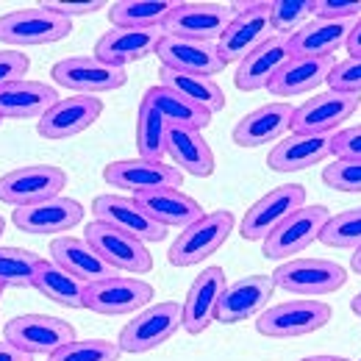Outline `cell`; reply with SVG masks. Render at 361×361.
<instances>
[{"mask_svg":"<svg viewBox=\"0 0 361 361\" xmlns=\"http://www.w3.org/2000/svg\"><path fill=\"white\" fill-rule=\"evenodd\" d=\"M334 156H336V159L361 161V126L342 128V131L334 134Z\"/></svg>","mask_w":361,"mask_h":361,"instance_id":"cell-46","label":"cell"},{"mask_svg":"<svg viewBox=\"0 0 361 361\" xmlns=\"http://www.w3.org/2000/svg\"><path fill=\"white\" fill-rule=\"evenodd\" d=\"M0 361H31L28 353H23L20 348H14L8 339L0 342Z\"/></svg>","mask_w":361,"mask_h":361,"instance_id":"cell-48","label":"cell"},{"mask_svg":"<svg viewBox=\"0 0 361 361\" xmlns=\"http://www.w3.org/2000/svg\"><path fill=\"white\" fill-rule=\"evenodd\" d=\"M3 231H6V223H3V217H0V236H3Z\"/></svg>","mask_w":361,"mask_h":361,"instance_id":"cell-54","label":"cell"},{"mask_svg":"<svg viewBox=\"0 0 361 361\" xmlns=\"http://www.w3.org/2000/svg\"><path fill=\"white\" fill-rule=\"evenodd\" d=\"M226 286L228 281L223 267H206L192 281V286L183 298V328H186V334H203L214 322L217 303H220V295L226 292Z\"/></svg>","mask_w":361,"mask_h":361,"instance_id":"cell-24","label":"cell"},{"mask_svg":"<svg viewBox=\"0 0 361 361\" xmlns=\"http://www.w3.org/2000/svg\"><path fill=\"white\" fill-rule=\"evenodd\" d=\"M84 239L117 272H131V275L139 278L142 272L153 270V256H150L147 245L139 242L131 233L120 231V228H111L94 220V223L84 228Z\"/></svg>","mask_w":361,"mask_h":361,"instance_id":"cell-11","label":"cell"},{"mask_svg":"<svg viewBox=\"0 0 361 361\" xmlns=\"http://www.w3.org/2000/svg\"><path fill=\"white\" fill-rule=\"evenodd\" d=\"M103 114V100L92 94H70L59 100L45 117L37 123V131L45 139H70L84 134Z\"/></svg>","mask_w":361,"mask_h":361,"instance_id":"cell-21","label":"cell"},{"mask_svg":"<svg viewBox=\"0 0 361 361\" xmlns=\"http://www.w3.org/2000/svg\"><path fill=\"white\" fill-rule=\"evenodd\" d=\"M350 270L361 275V247L359 250H353V256H350Z\"/></svg>","mask_w":361,"mask_h":361,"instance_id":"cell-50","label":"cell"},{"mask_svg":"<svg viewBox=\"0 0 361 361\" xmlns=\"http://www.w3.org/2000/svg\"><path fill=\"white\" fill-rule=\"evenodd\" d=\"M50 259L67 270L70 275H75L84 283H97L106 281L111 275H117V270L92 247L87 239H75V236H59L50 242Z\"/></svg>","mask_w":361,"mask_h":361,"instance_id":"cell-27","label":"cell"},{"mask_svg":"<svg viewBox=\"0 0 361 361\" xmlns=\"http://www.w3.org/2000/svg\"><path fill=\"white\" fill-rule=\"evenodd\" d=\"M142 97H147L159 111L161 117L167 120V126H176V128H192V131H203L212 126V114L203 111L200 106L189 103L186 97H180L178 92L167 90L161 84L150 87Z\"/></svg>","mask_w":361,"mask_h":361,"instance_id":"cell-35","label":"cell"},{"mask_svg":"<svg viewBox=\"0 0 361 361\" xmlns=\"http://www.w3.org/2000/svg\"><path fill=\"white\" fill-rule=\"evenodd\" d=\"M312 14H314V0H272L270 3L272 31L281 37H292L295 31H300Z\"/></svg>","mask_w":361,"mask_h":361,"instance_id":"cell-41","label":"cell"},{"mask_svg":"<svg viewBox=\"0 0 361 361\" xmlns=\"http://www.w3.org/2000/svg\"><path fill=\"white\" fill-rule=\"evenodd\" d=\"M6 339L20 348L28 356H39V353H56L59 348H64L67 342L75 339V328L59 317L47 314H23L6 322L3 328Z\"/></svg>","mask_w":361,"mask_h":361,"instance_id":"cell-12","label":"cell"},{"mask_svg":"<svg viewBox=\"0 0 361 361\" xmlns=\"http://www.w3.org/2000/svg\"><path fill=\"white\" fill-rule=\"evenodd\" d=\"M350 309H353V312L361 317V292L356 295V298H353V300H350Z\"/></svg>","mask_w":361,"mask_h":361,"instance_id":"cell-52","label":"cell"},{"mask_svg":"<svg viewBox=\"0 0 361 361\" xmlns=\"http://www.w3.org/2000/svg\"><path fill=\"white\" fill-rule=\"evenodd\" d=\"M328 220H331V212H328L325 206H317L314 203V206L298 209L292 217H286V220L264 239V245H262L264 259H270V262H283V259L298 256L300 250H306L312 242L319 239V233H322V228H325Z\"/></svg>","mask_w":361,"mask_h":361,"instance_id":"cell-9","label":"cell"},{"mask_svg":"<svg viewBox=\"0 0 361 361\" xmlns=\"http://www.w3.org/2000/svg\"><path fill=\"white\" fill-rule=\"evenodd\" d=\"M167 156L176 161L180 173L195 178H209L214 173V150L203 139V131L192 128H167Z\"/></svg>","mask_w":361,"mask_h":361,"instance_id":"cell-30","label":"cell"},{"mask_svg":"<svg viewBox=\"0 0 361 361\" xmlns=\"http://www.w3.org/2000/svg\"><path fill=\"white\" fill-rule=\"evenodd\" d=\"M3 292H6V283L0 281V300H3Z\"/></svg>","mask_w":361,"mask_h":361,"instance_id":"cell-53","label":"cell"},{"mask_svg":"<svg viewBox=\"0 0 361 361\" xmlns=\"http://www.w3.org/2000/svg\"><path fill=\"white\" fill-rule=\"evenodd\" d=\"M231 20H233V11L223 3H178L176 11L164 20L161 31L167 37L217 45Z\"/></svg>","mask_w":361,"mask_h":361,"instance_id":"cell-13","label":"cell"},{"mask_svg":"<svg viewBox=\"0 0 361 361\" xmlns=\"http://www.w3.org/2000/svg\"><path fill=\"white\" fill-rule=\"evenodd\" d=\"M292 117H295V106L292 103H267L250 114H245L236 128H233V142L239 147H262L270 142H281V136L292 131Z\"/></svg>","mask_w":361,"mask_h":361,"instance_id":"cell-25","label":"cell"},{"mask_svg":"<svg viewBox=\"0 0 361 361\" xmlns=\"http://www.w3.org/2000/svg\"><path fill=\"white\" fill-rule=\"evenodd\" d=\"M180 0H123L109 6L114 28H161Z\"/></svg>","mask_w":361,"mask_h":361,"instance_id":"cell-36","label":"cell"},{"mask_svg":"<svg viewBox=\"0 0 361 361\" xmlns=\"http://www.w3.org/2000/svg\"><path fill=\"white\" fill-rule=\"evenodd\" d=\"M161 37H164L161 28H111L97 39L94 59L126 70L128 64L142 61L145 56L156 53V45Z\"/></svg>","mask_w":361,"mask_h":361,"instance_id":"cell-23","label":"cell"},{"mask_svg":"<svg viewBox=\"0 0 361 361\" xmlns=\"http://www.w3.org/2000/svg\"><path fill=\"white\" fill-rule=\"evenodd\" d=\"M233 228H236V220L231 212L203 214L197 223L183 228L178 239L170 245V250H167L170 264L173 267H195V264L206 262L226 245Z\"/></svg>","mask_w":361,"mask_h":361,"instance_id":"cell-2","label":"cell"},{"mask_svg":"<svg viewBox=\"0 0 361 361\" xmlns=\"http://www.w3.org/2000/svg\"><path fill=\"white\" fill-rule=\"evenodd\" d=\"M0 123H3V120H0Z\"/></svg>","mask_w":361,"mask_h":361,"instance_id":"cell-55","label":"cell"},{"mask_svg":"<svg viewBox=\"0 0 361 361\" xmlns=\"http://www.w3.org/2000/svg\"><path fill=\"white\" fill-rule=\"evenodd\" d=\"M34 289H39L47 300L64 306V309H84V289L87 283L78 281L75 275H70L67 270H61L53 259L47 262L42 259L37 275H34Z\"/></svg>","mask_w":361,"mask_h":361,"instance_id":"cell-34","label":"cell"},{"mask_svg":"<svg viewBox=\"0 0 361 361\" xmlns=\"http://www.w3.org/2000/svg\"><path fill=\"white\" fill-rule=\"evenodd\" d=\"M37 6H42L47 11H56V14L67 17V20H73V17L94 14V11H100L103 6H109V3H100V0H94V3H53V0H45V3H37Z\"/></svg>","mask_w":361,"mask_h":361,"instance_id":"cell-47","label":"cell"},{"mask_svg":"<svg viewBox=\"0 0 361 361\" xmlns=\"http://www.w3.org/2000/svg\"><path fill=\"white\" fill-rule=\"evenodd\" d=\"M159 84L167 87V90L178 92L180 97H186L189 103L200 106V109L209 111L212 117H214L217 111L226 109V92H223V87H220L214 78L186 75V73H176V70L161 67V73H159Z\"/></svg>","mask_w":361,"mask_h":361,"instance_id":"cell-33","label":"cell"},{"mask_svg":"<svg viewBox=\"0 0 361 361\" xmlns=\"http://www.w3.org/2000/svg\"><path fill=\"white\" fill-rule=\"evenodd\" d=\"M322 180L336 192H361V161L336 159L322 170Z\"/></svg>","mask_w":361,"mask_h":361,"instance_id":"cell-42","label":"cell"},{"mask_svg":"<svg viewBox=\"0 0 361 361\" xmlns=\"http://www.w3.org/2000/svg\"><path fill=\"white\" fill-rule=\"evenodd\" d=\"M300 361H350L345 356H309V359H300Z\"/></svg>","mask_w":361,"mask_h":361,"instance_id":"cell-51","label":"cell"},{"mask_svg":"<svg viewBox=\"0 0 361 361\" xmlns=\"http://www.w3.org/2000/svg\"><path fill=\"white\" fill-rule=\"evenodd\" d=\"M50 75H53V81L59 87L75 92V94H92V97H97L103 92L120 90L128 81L126 70L111 67V64H103L94 56H70V59H61V61L53 64Z\"/></svg>","mask_w":361,"mask_h":361,"instance_id":"cell-10","label":"cell"},{"mask_svg":"<svg viewBox=\"0 0 361 361\" xmlns=\"http://www.w3.org/2000/svg\"><path fill=\"white\" fill-rule=\"evenodd\" d=\"M334 67H336L334 56H322V59L292 56L281 67V73L270 81L267 90L272 94H306V92H314L317 87L328 84V75H331Z\"/></svg>","mask_w":361,"mask_h":361,"instance_id":"cell-32","label":"cell"},{"mask_svg":"<svg viewBox=\"0 0 361 361\" xmlns=\"http://www.w3.org/2000/svg\"><path fill=\"white\" fill-rule=\"evenodd\" d=\"M64 186H67V173L61 167L28 164V167H17L0 178V200L17 209V206L56 197V195H61Z\"/></svg>","mask_w":361,"mask_h":361,"instance_id":"cell-14","label":"cell"},{"mask_svg":"<svg viewBox=\"0 0 361 361\" xmlns=\"http://www.w3.org/2000/svg\"><path fill=\"white\" fill-rule=\"evenodd\" d=\"M180 325H183V306L176 300H164L136 312L134 319L120 331L117 345L123 353H134V356L150 353L167 339H173Z\"/></svg>","mask_w":361,"mask_h":361,"instance_id":"cell-3","label":"cell"},{"mask_svg":"<svg viewBox=\"0 0 361 361\" xmlns=\"http://www.w3.org/2000/svg\"><path fill=\"white\" fill-rule=\"evenodd\" d=\"M331 319V306L317 298H295L264 309L256 317V331L270 339H298L314 334Z\"/></svg>","mask_w":361,"mask_h":361,"instance_id":"cell-5","label":"cell"},{"mask_svg":"<svg viewBox=\"0 0 361 361\" xmlns=\"http://www.w3.org/2000/svg\"><path fill=\"white\" fill-rule=\"evenodd\" d=\"M123 350L111 339H73L56 353L50 361H120Z\"/></svg>","mask_w":361,"mask_h":361,"instance_id":"cell-40","label":"cell"},{"mask_svg":"<svg viewBox=\"0 0 361 361\" xmlns=\"http://www.w3.org/2000/svg\"><path fill=\"white\" fill-rule=\"evenodd\" d=\"M348 53L356 59L361 56V20H356V25H353V31H350V39H348Z\"/></svg>","mask_w":361,"mask_h":361,"instance_id":"cell-49","label":"cell"},{"mask_svg":"<svg viewBox=\"0 0 361 361\" xmlns=\"http://www.w3.org/2000/svg\"><path fill=\"white\" fill-rule=\"evenodd\" d=\"M39 256L23 247H0V281L6 286H34Z\"/></svg>","mask_w":361,"mask_h":361,"instance_id":"cell-39","label":"cell"},{"mask_svg":"<svg viewBox=\"0 0 361 361\" xmlns=\"http://www.w3.org/2000/svg\"><path fill=\"white\" fill-rule=\"evenodd\" d=\"M303 206H306V189L300 183L275 186L245 212L242 226H239V236L245 242H264L286 217H292Z\"/></svg>","mask_w":361,"mask_h":361,"instance_id":"cell-7","label":"cell"},{"mask_svg":"<svg viewBox=\"0 0 361 361\" xmlns=\"http://www.w3.org/2000/svg\"><path fill=\"white\" fill-rule=\"evenodd\" d=\"M334 156V134H292L281 139L267 156V167L275 173L309 170Z\"/></svg>","mask_w":361,"mask_h":361,"instance_id":"cell-26","label":"cell"},{"mask_svg":"<svg viewBox=\"0 0 361 361\" xmlns=\"http://www.w3.org/2000/svg\"><path fill=\"white\" fill-rule=\"evenodd\" d=\"M156 56L161 67L186 73V75H203L212 78L226 70V61L220 59L214 42H192V39H178V37H161L156 45Z\"/></svg>","mask_w":361,"mask_h":361,"instance_id":"cell-20","label":"cell"},{"mask_svg":"<svg viewBox=\"0 0 361 361\" xmlns=\"http://www.w3.org/2000/svg\"><path fill=\"white\" fill-rule=\"evenodd\" d=\"M356 109H359V94L334 90L314 94L295 109L292 134H336V128L348 117H353Z\"/></svg>","mask_w":361,"mask_h":361,"instance_id":"cell-15","label":"cell"},{"mask_svg":"<svg viewBox=\"0 0 361 361\" xmlns=\"http://www.w3.org/2000/svg\"><path fill=\"white\" fill-rule=\"evenodd\" d=\"M153 300V286L136 275H111L106 281L87 283L84 309L103 317H126L142 312Z\"/></svg>","mask_w":361,"mask_h":361,"instance_id":"cell-6","label":"cell"},{"mask_svg":"<svg viewBox=\"0 0 361 361\" xmlns=\"http://www.w3.org/2000/svg\"><path fill=\"white\" fill-rule=\"evenodd\" d=\"M356 23H334V20H309L300 31H295L289 37L292 56L300 59H322V56H334V50L348 45L350 31Z\"/></svg>","mask_w":361,"mask_h":361,"instance_id":"cell-31","label":"cell"},{"mask_svg":"<svg viewBox=\"0 0 361 361\" xmlns=\"http://www.w3.org/2000/svg\"><path fill=\"white\" fill-rule=\"evenodd\" d=\"M134 200L147 212V217L153 223L164 228H189L203 217V206L183 195L180 189H153V192H139Z\"/></svg>","mask_w":361,"mask_h":361,"instance_id":"cell-29","label":"cell"},{"mask_svg":"<svg viewBox=\"0 0 361 361\" xmlns=\"http://www.w3.org/2000/svg\"><path fill=\"white\" fill-rule=\"evenodd\" d=\"M31 67V59L23 50H0V87L11 81H23Z\"/></svg>","mask_w":361,"mask_h":361,"instance_id":"cell-45","label":"cell"},{"mask_svg":"<svg viewBox=\"0 0 361 361\" xmlns=\"http://www.w3.org/2000/svg\"><path fill=\"white\" fill-rule=\"evenodd\" d=\"M272 283L300 298H317L342 289L348 283V272L331 259H292L272 272Z\"/></svg>","mask_w":361,"mask_h":361,"instance_id":"cell-8","label":"cell"},{"mask_svg":"<svg viewBox=\"0 0 361 361\" xmlns=\"http://www.w3.org/2000/svg\"><path fill=\"white\" fill-rule=\"evenodd\" d=\"M319 242L328 247H339V250H359L361 247V206L359 209H348L336 217H331L322 233Z\"/></svg>","mask_w":361,"mask_h":361,"instance_id":"cell-38","label":"cell"},{"mask_svg":"<svg viewBox=\"0 0 361 361\" xmlns=\"http://www.w3.org/2000/svg\"><path fill=\"white\" fill-rule=\"evenodd\" d=\"M56 103V90L42 81H11L0 87V120H42Z\"/></svg>","mask_w":361,"mask_h":361,"instance_id":"cell-28","label":"cell"},{"mask_svg":"<svg viewBox=\"0 0 361 361\" xmlns=\"http://www.w3.org/2000/svg\"><path fill=\"white\" fill-rule=\"evenodd\" d=\"M328 84L334 92H345V94H359L361 92V56H350L345 61H336V67L328 75Z\"/></svg>","mask_w":361,"mask_h":361,"instance_id":"cell-43","label":"cell"},{"mask_svg":"<svg viewBox=\"0 0 361 361\" xmlns=\"http://www.w3.org/2000/svg\"><path fill=\"white\" fill-rule=\"evenodd\" d=\"M167 120L161 117V111L142 97L139 111H136V150L139 159L147 161H161L167 156Z\"/></svg>","mask_w":361,"mask_h":361,"instance_id":"cell-37","label":"cell"},{"mask_svg":"<svg viewBox=\"0 0 361 361\" xmlns=\"http://www.w3.org/2000/svg\"><path fill=\"white\" fill-rule=\"evenodd\" d=\"M359 361H361V359H359Z\"/></svg>","mask_w":361,"mask_h":361,"instance_id":"cell-56","label":"cell"},{"mask_svg":"<svg viewBox=\"0 0 361 361\" xmlns=\"http://www.w3.org/2000/svg\"><path fill=\"white\" fill-rule=\"evenodd\" d=\"M292 59V45H289V37H281V34H272L267 42L256 47L253 53H247L236 73H233V84L236 90L242 92H256V90H267L270 81L281 73V67Z\"/></svg>","mask_w":361,"mask_h":361,"instance_id":"cell-22","label":"cell"},{"mask_svg":"<svg viewBox=\"0 0 361 361\" xmlns=\"http://www.w3.org/2000/svg\"><path fill=\"white\" fill-rule=\"evenodd\" d=\"M103 178L111 186L128 189V192H153V189H180L183 173L164 161H147V159H120L111 161L103 170Z\"/></svg>","mask_w":361,"mask_h":361,"instance_id":"cell-17","label":"cell"},{"mask_svg":"<svg viewBox=\"0 0 361 361\" xmlns=\"http://www.w3.org/2000/svg\"><path fill=\"white\" fill-rule=\"evenodd\" d=\"M84 220V206L75 197H47L39 203L17 206L11 214V223L20 228L23 233L34 236H47V233H67Z\"/></svg>","mask_w":361,"mask_h":361,"instance_id":"cell-16","label":"cell"},{"mask_svg":"<svg viewBox=\"0 0 361 361\" xmlns=\"http://www.w3.org/2000/svg\"><path fill=\"white\" fill-rule=\"evenodd\" d=\"M233 20L217 39V53L226 64L242 61L272 37L270 3H231Z\"/></svg>","mask_w":361,"mask_h":361,"instance_id":"cell-4","label":"cell"},{"mask_svg":"<svg viewBox=\"0 0 361 361\" xmlns=\"http://www.w3.org/2000/svg\"><path fill=\"white\" fill-rule=\"evenodd\" d=\"M312 17L334 23H356L361 20V0H314Z\"/></svg>","mask_w":361,"mask_h":361,"instance_id":"cell-44","label":"cell"},{"mask_svg":"<svg viewBox=\"0 0 361 361\" xmlns=\"http://www.w3.org/2000/svg\"><path fill=\"white\" fill-rule=\"evenodd\" d=\"M92 214L97 223H106L111 228H120L126 233L136 236L139 242H161L167 236V228L153 223L147 212L136 203L134 197H120V195H97L92 200Z\"/></svg>","mask_w":361,"mask_h":361,"instance_id":"cell-18","label":"cell"},{"mask_svg":"<svg viewBox=\"0 0 361 361\" xmlns=\"http://www.w3.org/2000/svg\"><path fill=\"white\" fill-rule=\"evenodd\" d=\"M272 292H275L272 275H245L226 286V292L220 295L214 319L223 325H233V322L259 317L267 309Z\"/></svg>","mask_w":361,"mask_h":361,"instance_id":"cell-19","label":"cell"},{"mask_svg":"<svg viewBox=\"0 0 361 361\" xmlns=\"http://www.w3.org/2000/svg\"><path fill=\"white\" fill-rule=\"evenodd\" d=\"M73 34V20L42 6L17 8L0 17V42L11 47H39L61 42Z\"/></svg>","mask_w":361,"mask_h":361,"instance_id":"cell-1","label":"cell"}]
</instances>
